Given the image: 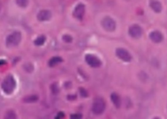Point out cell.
Listing matches in <instances>:
<instances>
[{
    "label": "cell",
    "mask_w": 167,
    "mask_h": 119,
    "mask_svg": "<svg viewBox=\"0 0 167 119\" xmlns=\"http://www.w3.org/2000/svg\"><path fill=\"white\" fill-rule=\"evenodd\" d=\"M63 40L67 43H70L72 41V38L69 35H65L63 37Z\"/></svg>",
    "instance_id": "ffe728a7"
},
{
    "label": "cell",
    "mask_w": 167,
    "mask_h": 119,
    "mask_svg": "<svg viewBox=\"0 0 167 119\" xmlns=\"http://www.w3.org/2000/svg\"><path fill=\"white\" fill-rule=\"evenodd\" d=\"M150 5L151 8L155 12L160 13L162 10V5L157 0H151Z\"/></svg>",
    "instance_id": "30bf717a"
},
{
    "label": "cell",
    "mask_w": 167,
    "mask_h": 119,
    "mask_svg": "<svg viewBox=\"0 0 167 119\" xmlns=\"http://www.w3.org/2000/svg\"><path fill=\"white\" fill-rule=\"evenodd\" d=\"M85 59L87 64L92 67H99L102 64L101 61L94 55L87 54L85 57Z\"/></svg>",
    "instance_id": "277c9868"
},
{
    "label": "cell",
    "mask_w": 167,
    "mask_h": 119,
    "mask_svg": "<svg viewBox=\"0 0 167 119\" xmlns=\"http://www.w3.org/2000/svg\"><path fill=\"white\" fill-rule=\"evenodd\" d=\"M82 118V115L80 113H75L71 115L70 116V118L72 119H80Z\"/></svg>",
    "instance_id": "d6986e66"
},
{
    "label": "cell",
    "mask_w": 167,
    "mask_h": 119,
    "mask_svg": "<svg viewBox=\"0 0 167 119\" xmlns=\"http://www.w3.org/2000/svg\"><path fill=\"white\" fill-rule=\"evenodd\" d=\"M151 40L155 43H160L163 40L164 37L162 33L158 31H155L151 32L149 35Z\"/></svg>",
    "instance_id": "9c48e42d"
},
{
    "label": "cell",
    "mask_w": 167,
    "mask_h": 119,
    "mask_svg": "<svg viewBox=\"0 0 167 119\" xmlns=\"http://www.w3.org/2000/svg\"><path fill=\"white\" fill-rule=\"evenodd\" d=\"M51 16V12L48 10H42L39 12L37 15L38 19L44 21L49 20Z\"/></svg>",
    "instance_id": "8fae6325"
},
{
    "label": "cell",
    "mask_w": 167,
    "mask_h": 119,
    "mask_svg": "<svg viewBox=\"0 0 167 119\" xmlns=\"http://www.w3.org/2000/svg\"><path fill=\"white\" fill-rule=\"evenodd\" d=\"M62 59L59 57H55L49 61V65L50 67H53L62 62Z\"/></svg>",
    "instance_id": "4fadbf2b"
},
{
    "label": "cell",
    "mask_w": 167,
    "mask_h": 119,
    "mask_svg": "<svg viewBox=\"0 0 167 119\" xmlns=\"http://www.w3.org/2000/svg\"><path fill=\"white\" fill-rule=\"evenodd\" d=\"M85 11V7L82 3H79L75 8L73 14L77 19L79 20L82 19Z\"/></svg>",
    "instance_id": "ba28073f"
},
{
    "label": "cell",
    "mask_w": 167,
    "mask_h": 119,
    "mask_svg": "<svg viewBox=\"0 0 167 119\" xmlns=\"http://www.w3.org/2000/svg\"><path fill=\"white\" fill-rule=\"evenodd\" d=\"M106 107L105 101L102 98L97 97L93 103L92 110L95 115L101 114L104 112Z\"/></svg>",
    "instance_id": "7a4b0ae2"
},
{
    "label": "cell",
    "mask_w": 167,
    "mask_h": 119,
    "mask_svg": "<svg viewBox=\"0 0 167 119\" xmlns=\"http://www.w3.org/2000/svg\"><path fill=\"white\" fill-rule=\"evenodd\" d=\"M38 99V98L35 95L26 97L24 99L25 102L28 103H31L36 102Z\"/></svg>",
    "instance_id": "9a60e30c"
},
{
    "label": "cell",
    "mask_w": 167,
    "mask_h": 119,
    "mask_svg": "<svg viewBox=\"0 0 167 119\" xmlns=\"http://www.w3.org/2000/svg\"><path fill=\"white\" fill-rule=\"evenodd\" d=\"M20 33L18 32H15L10 34L6 39V44L9 47H14L19 44L21 40Z\"/></svg>",
    "instance_id": "3957f363"
},
{
    "label": "cell",
    "mask_w": 167,
    "mask_h": 119,
    "mask_svg": "<svg viewBox=\"0 0 167 119\" xmlns=\"http://www.w3.org/2000/svg\"><path fill=\"white\" fill-rule=\"evenodd\" d=\"M16 84L15 81L13 76L11 75H8L2 81L1 87L5 94H9L14 91Z\"/></svg>",
    "instance_id": "6da1fadb"
},
{
    "label": "cell",
    "mask_w": 167,
    "mask_h": 119,
    "mask_svg": "<svg viewBox=\"0 0 167 119\" xmlns=\"http://www.w3.org/2000/svg\"><path fill=\"white\" fill-rule=\"evenodd\" d=\"M16 115L15 113L11 111L8 112L5 115V118L8 119H14L16 118Z\"/></svg>",
    "instance_id": "ac0fdd59"
},
{
    "label": "cell",
    "mask_w": 167,
    "mask_h": 119,
    "mask_svg": "<svg viewBox=\"0 0 167 119\" xmlns=\"http://www.w3.org/2000/svg\"><path fill=\"white\" fill-rule=\"evenodd\" d=\"M142 30L140 26L138 25L134 24L130 27L129 33L132 37L138 39L141 37L142 34Z\"/></svg>",
    "instance_id": "52a82bcc"
},
{
    "label": "cell",
    "mask_w": 167,
    "mask_h": 119,
    "mask_svg": "<svg viewBox=\"0 0 167 119\" xmlns=\"http://www.w3.org/2000/svg\"><path fill=\"white\" fill-rule=\"evenodd\" d=\"M102 24L105 30L109 32L114 31L116 28L115 21L109 17L104 18L102 21Z\"/></svg>",
    "instance_id": "5b68a950"
},
{
    "label": "cell",
    "mask_w": 167,
    "mask_h": 119,
    "mask_svg": "<svg viewBox=\"0 0 167 119\" xmlns=\"http://www.w3.org/2000/svg\"><path fill=\"white\" fill-rule=\"evenodd\" d=\"M116 54L119 59L124 62H129L131 61L132 59L131 55L129 52L126 50L122 48H118L116 49Z\"/></svg>",
    "instance_id": "8992f818"
},
{
    "label": "cell",
    "mask_w": 167,
    "mask_h": 119,
    "mask_svg": "<svg viewBox=\"0 0 167 119\" xmlns=\"http://www.w3.org/2000/svg\"><path fill=\"white\" fill-rule=\"evenodd\" d=\"M79 93L82 97L86 98L88 96V94L85 89L83 88L79 89Z\"/></svg>",
    "instance_id": "e0dca14e"
},
{
    "label": "cell",
    "mask_w": 167,
    "mask_h": 119,
    "mask_svg": "<svg viewBox=\"0 0 167 119\" xmlns=\"http://www.w3.org/2000/svg\"><path fill=\"white\" fill-rule=\"evenodd\" d=\"M46 40V37L44 36H41L36 39L34 41V43L37 46H41L44 44Z\"/></svg>",
    "instance_id": "5bb4252c"
},
{
    "label": "cell",
    "mask_w": 167,
    "mask_h": 119,
    "mask_svg": "<svg viewBox=\"0 0 167 119\" xmlns=\"http://www.w3.org/2000/svg\"><path fill=\"white\" fill-rule=\"evenodd\" d=\"M5 63H6V62H5V61L3 60H1V62H0V64H1V65L5 64Z\"/></svg>",
    "instance_id": "603a6c76"
},
{
    "label": "cell",
    "mask_w": 167,
    "mask_h": 119,
    "mask_svg": "<svg viewBox=\"0 0 167 119\" xmlns=\"http://www.w3.org/2000/svg\"><path fill=\"white\" fill-rule=\"evenodd\" d=\"M65 117V114L63 112H60L58 113L57 115L55 117V118L56 119H59L63 118Z\"/></svg>",
    "instance_id": "44dd1931"
},
{
    "label": "cell",
    "mask_w": 167,
    "mask_h": 119,
    "mask_svg": "<svg viewBox=\"0 0 167 119\" xmlns=\"http://www.w3.org/2000/svg\"><path fill=\"white\" fill-rule=\"evenodd\" d=\"M110 97L111 101L115 107L117 108L120 107L121 105V100L118 95L113 92L111 94Z\"/></svg>",
    "instance_id": "7c38bea8"
},
{
    "label": "cell",
    "mask_w": 167,
    "mask_h": 119,
    "mask_svg": "<svg viewBox=\"0 0 167 119\" xmlns=\"http://www.w3.org/2000/svg\"><path fill=\"white\" fill-rule=\"evenodd\" d=\"M17 4L20 7H25L28 4V0H16Z\"/></svg>",
    "instance_id": "2e32d148"
},
{
    "label": "cell",
    "mask_w": 167,
    "mask_h": 119,
    "mask_svg": "<svg viewBox=\"0 0 167 119\" xmlns=\"http://www.w3.org/2000/svg\"><path fill=\"white\" fill-rule=\"evenodd\" d=\"M68 99L70 100H74L76 98V96H68Z\"/></svg>",
    "instance_id": "7402d4cb"
}]
</instances>
